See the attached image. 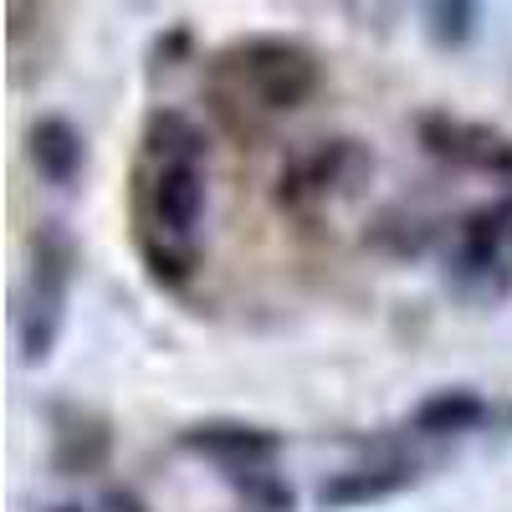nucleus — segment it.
<instances>
[{
	"instance_id": "1a4fd4ad",
	"label": "nucleus",
	"mask_w": 512,
	"mask_h": 512,
	"mask_svg": "<svg viewBox=\"0 0 512 512\" xmlns=\"http://www.w3.org/2000/svg\"><path fill=\"white\" fill-rule=\"evenodd\" d=\"M113 456V425L88 410H57V441H52V466L62 477H93Z\"/></svg>"
},
{
	"instance_id": "20e7f679",
	"label": "nucleus",
	"mask_w": 512,
	"mask_h": 512,
	"mask_svg": "<svg viewBox=\"0 0 512 512\" xmlns=\"http://www.w3.org/2000/svg\"><path fill=\"white\" fill-rule=\"evenodd\" d=\"M446 277L466 292V297H497L512 287V195L466 210L451 231V251H446Z\"/></svg>"
},
{
	"instance_id": "7ed1b4c3",
	"label": "nucleus",
	"mask_w": 512,
	"mask_h": 512,
	"mask_svg": "<svg viewBox=\"0 0 512 512\" xmlns=\"http://www.w3.org/2000/svg\"><path fill=\"white\" fill-rule=\"evenodd\" d=\"M374 175V149L359 139H318L303 154H292L277 175V205L287 216H313V210L359 195Z\"/></svg>"
},
{
	"instance_id": "9d476101",
	"label": "nucleus",
	"mask_w": 512,
	"mask_h": 512,
	"mask_svg": "<svg viewBox=\"0 0 512 512\" xmlns=\"http://www.w3.org/2000/svg\"><path fill=\"white\" fill-rule=\"evenodd\" d=\"M487 420H492V405L477 390H466V384H451V390L425 395L410 410V431L415 436H461V431H477Z\"/></svg>"
},
{
	"instance_id": "f257e3e1",
	"label": "nucleus",
	"mask_w": 512,
	"mask_h": 512,
	"mask_svg": "<svg viewBox=\"0 0 512 512\" xmlns=\"http://www.w3.org/2000/svg\"><path fill=\"white\" fill-rule=\"evenodd\" d=\"M216 88L226 103L256 108V113H292L313 103L323 88L318 52L292 36H246L216 57Z\"/></svg>"
},
{
	"instance_id": "39448f33",
	"label": "nucleus",
	"mask_w": 512,
	"mask_h": 512,
	"mask_svg": "<svg viewBox=\"0 0 512 512\" xmlns=\"http://www.w3.org/2000/svg\"><path fill=\"white\" fill-rule=\"evenodd\" d=\"M200 216H205V164L200 159L144 164V236L195 246Z\"/></svg>"
},
{
	"instance_id": "dca6fc26",
	"label": "nucleus",
	"mask_w": 512,
	"mask_h": 512,
	"mask_svg": "<svg viewBox=\"0 0 512 512\" xmlns=\"http://www.w3.org/2000/svg\"><path fill=\"white\" fill-rule=\"evenodd\" d=\"M103 512H149L139 502V492H128V487H108L103 492Z\"/></svg>"
},
{
	"instance_id": "f8f14e48",
	"label": "nucleus",
	"mask_w": 512,
	"mask_h": 512,
	"mask_svg": "<svg viewBox=\"0 0 512 512\" xmlns=\"http://www.w3.org/2000/svg\"><path fill=\"white\" fill-rule=\"evenodd\" d=\"M369 246H379V251H390V256H420L425 246L436 241V226L425 221V216H415V210H405V205H395V210H384V216L369 226V236H364Z\"/></svg>"
},
{
	"instance_id": "f03ea898",
	"label": "nucleus",
	"mask_w": 512,
	"mask_h": 512,
	"mask_svg": "<svg viewBox=\"0 0 512 512\" xmlns=\"http://www.w3.org/2000/svg\"><path fill=\"white\" fill-rule=\"evenodd\" d=\"M72 277H77V241L62 221H41L31 236V262H26V282L16 297V344L26 364H47L62 323H67V303H72Z\"/></svg>"
},
{
	"instance_id": "ddd939ff",
	"label": "nucleus",
	"mask_w": 512,
	"mask_h": 512,
	"mask_svg": "<svg viewBox=\"0 0 512 512\" xmlns=\"http://www.w3.org/2000/svg\"><path fill=\"white\" fill-rule=\"evenodd\" d=\"M139 251H144V267L159 287H185L200 267V251L185 246V241H164V236H139Z\"/></svg>"
},
{
	"instance_id": "2eb2a0df",
	"label": "nucleus",
	"mask_w": 512,
	"mask_h": 512,
	"mask_svg": "<svg viewBox=\"0 0 512 512\" xmlns=\"http://www.w3.org/2000/svg\"><path fill=\"white\" fill-rule=\"evenodd\" d=\"M425 16H431L436 47H461V41L477 31V6H466V0H441V6H431Z\"/></svg>"
},
{
	"instance_id": "6e6552de",
	"label": "nucleus",
	"mask_w": 512,
	"mask_h": 512,
	"mask_svg": "<svg viewBox=\"0 0 512 512\" xmlns=\"http://www.w3.org/2000/svg\"><path fill=\"white\" fill-rule=\"evenodd\" d=\"M26 159L52 190H72L82 175H88V139L82 128L62 113H41L26 128Z\"/></svg>"
},
{
	"instance_id": "0eeeda50",
	"label": "nucleus",
	"mask_w": 512,
	"mask_h": 512,
	"mask_svg": "<svg viewBox=\"0 0 512 512\" xmlns=\"http://www.w3.org/2000/svg\"><path fill=\"white\" fill-rule=\"evenodd\" d=\"M420 482V461L410 456H374L359 466H344L318 487V507L323 512H349V507H369V502H390L400 492H410Z\"/></svg>"
},
{
	"instance_id": "f3484780",
	"label": "nucleus",
	"mask_w": 512,
	"mask_h": 512,
	"mask_svg": "<svg viewBox=\"0 0 512 512\" xmlns=\"http://www.w3.org/2000/svg\"><path fill=\"white\" fill-rule=\"evenodd\" d=\"M41 512H88V507H77V502H57V507H41Z\"/></svg>"
},
{
	"instance_id": "9b49d317",
	"label": "nucleus",
	"mask_w": 512,
	"mask_h": 512,
	"mask_svg": "<svg viewBox=\"0 0 512 512\" xmlns=\"http://www.w3.org/2000/svg\"><path fill=\"white\" fill-rule=\"evenodd\" d=\"M210 144H205V128L180 113V108H154L144 118V164H169V159H200L205 164Z\"/></svg>"
},
{
	"instance_id": "423d86ee",
	"label": "nucleus",
	"mask_w": 512,
	"mask_h": 512,
	"mask_svg": "<svg viewBox=\"0 0 512 512\" xmlns=\"http://www.w3.org/2000/svg\"><path fill=\"white\" fill-rule=\"evenodd\" d=\"M180 451L216 461L221 477H236V472H256V466H277L282 436L251 420H200L180 431Z\"/></svg>"
},
{
	"instance_id": "4468645a",
	"label": "nucleus",
	"mask_w": 512,
	"mask_h": 512,
	"mask_svg": "<svg viewBox=\"0 0 512 512\" xmlns=\"http://www.w3.org/2000/svg\"><path fill=\"white\" fill-rule=\"evenodd\" d=\"M236 492H241V502L251 507V512H292V487L272 472V466H256V472H236V477H226Z\"/></svg>"
}]
</instances>
